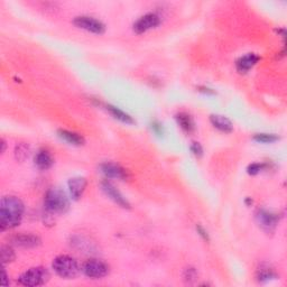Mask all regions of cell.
Masks as SVG:
<instances>
[{"label":"cell","instance_id":"obj_19","mask_svg":"<svg viewBox=\"0 0 287 287\" xmlns=\"http://www.w3.org/2000/svg\"><path fill=\"white\" fill-rule=\"evenodd\" d=\"M276 277H277V275L270 267H260L257 271V278L259 282H268Z\"/></svg>","mask_w":287,"mask_h":287},{"label":"cell","instance_id":"obj_29","mask_svg":"<svg viewBox=\"0 0 287 287\" xmlns=\"http://www.w3.org/2000/svg\"><path fill=\"white\" fill-rule=\"evenodd\" d=\"M7 278H8V277H7V272H6L5 270H2V281H1V284H2L3 286L9 285V283L7 282Z\"/></svg>","mask_w":287,"mask_h":287},{"label":"cell","instance_id":"obj_20","mask_svg":"<svg viewBox=\"0 0 287 287\" xmlns=\"http://www.w3.org/2000/svg\"><path fill=\"white\" fill-rule=\"evenodd\" d=\"M279 137L277 135H274V134H256L253 136V140L261 144H271L277 141Z\"/></svg>","mask_w":287,"mask_h":287},{"label":"cell","instance_id":"obj_7","mask_svg":"<svg viewBox=\"0 0 287 287\" xmlns=\"http://www.w3.org/2000/svg\"><path fill=\"white\" fill-rule=\"evenodd\" d=\"M161 24V18L155 13H148L146 15L141 16L134 24V31L137 34H143V33L152 30V28L157 27Z\"/></svg>","mask_w":287,"mask_h":287},{"label":"cell","instance_id":"obj_28","mask_svg":"<svg viewBox=\"0 0 287 287\" xmlns=\"http://www.w3.org/2000/svg\"><path fill=\"white\" fill-rule=\"evenodd\" d=\"M199 91H201L203 93H208V94H214V91L209 89V88H205V86H200Z\"/></svg>","mask_w":287,"mask_h":287},{"label":"cell","instance_id":"obj_24","mask_svg":"<svg viewBox=\"0 0 287 287\" xmlns=\"http://www.w3.org/2000/svg\"><path fill=\"white\" fill-rule=\"evenodd\" d=\"M151 128L152 132H154L157 136H162L164 135V127L161 122L158 121H152V125H151Z\"/></svg>","mask_w":287,"mask_h":287},{"label":"cell","instance_id":"obj_18","mask_svg":"<svg viewBox=\"0 0 287 287\" xmlns=\"http://www.w3.org/2000/svg\"><path fill=\"white\" fill-rule=\"evenodd\" d=\"M106 108H107V110L110 112V115L112 116V117H114L115 119H117V120L121 121L123 123H128V125H133V123H135V120H134L132 116L126 114L125 111L121 110V109H119L115 106H111V104H108Z\"/></svg>","mask_w":287,"mask_h":287},{"label":"cell","instance_id":"obj_27","mask_svg":"<svg viewBox=\"0 0 287 287\" xmlns=\"http://www.w3.org/2000/svg\"><path fill=\"white\" fill-rule=\"evenodd\" d=\"M197 230H198V234L201 236V237L204 239V240H206V241H209L210 240V237H209V235H208V232H206L205 230H204V228H202L201 226H198L197 227Z\"/></svg>","mask_w":287,"mask_h":287},{"label":"cell","instance_id":"obj_3","mask_svg":"<svg viewBox=\"0 0 287 287\" xmlns=\"http://www.w3.org/2000/svg\"><path fill=\"white\" fill-rule=\"evenodd\" d=\"M52 266L54 271L64 279H73L80 271L78 261L68 255L57 256L53 260Z\"/></svg>","mask_w":287,"mask_h":287},{"label":"cell","instance_id":"obj_11","mask_svg":"<svg viewBox=\"0 0 287 287\" xmlns=\"http://www.w3.org/2000/svg\"><path fill=\"white\" fill-rule=\"evenodd\" d=\"M259 61V56L255 53H248L246 55L239 57L236 62V68L240 73H246L250 68H253Z\"/></svg>","mask_w":287,"mask_h":287},{"label":"cell","instance_id":"obj_2","mask_svg":"<svg viewBox=\"0 0 287 287\" xmlns=\"http://www.w3.org/2000/svg\"><path fill=\"white\" fill-rule=\"evenodd\" d=\"M44 204L45 209L51 213H64L68 210L70 202L67 194L60 188H51L45 195Z\"/></svg>","mask_w":287,"mask_h":287},{"label":"cell","instance_id":"obj_17","mask_svg":"<svg viewBox=\"0 0 287 287\" xmlns=\"http://www.w3.org/2000/svg\"><path fill=\"white\" fill-rule=\"evenodd\" d=\"M176 120L179 126L181 127L184 132L192 133L195 129V123L193 121V118L186 112H180L176 115Z\"/></svg>","mask_w":287,"mask_h":287},{"label":"cell","instance_id":"obj_4","mask_svg":"<svg viewBox=\"0 0 287 287\" xmlns=\"http://www.w3.org/2000/svg\"><path fill=\"white\" fill-rule=\"evenodd\" d=\"M50 279V272L44 267H34L25 271L18 278V283L23 286L35 287L46 284Z\"/></svg>","mask_w":287,"mask_h":287},{"label":"cell","instance_id":"obj_12","mask_svg":"<svg viewBox=\"0 0 287 287\" xmlns=\"http://www.w3.org/2000/svg\"><path fill=\"white\" fill-rule=\"evenodd\" d=\"M12 241L14 245L23 247V248H33V247L38 246L41 243V239L35 235L21 234L14 236L12 238Z\"/></svg>","mask_w":287,"mask_h":287},{"label":"cell","instance_id":"obj_1","mask_svg":"<svg viewBox=\"0 0 287 287\" xmlns=\"http://www.w3.org/2000/svg\"><path fill=\"white\" fill-rule=\"evenodd\" d=\"M25 211L24 203L13 195L3 197L0 202V228L1 230L19 226Z\"/></svg>","mask_w":287,"mask_h":287},{"label":"cell","instance_id":"obj_21","mask_svg":"<svg viewBox=\"0 0 287 287\" xmlns=\"http://www.w3.org/2000/svg\"><path fill=\"white\" fill-rule=\"evenodd\" d=\"M30 147L26 144H19L15 148V156L18 161H25L30 155Z\"/></svg>","mask_w":287,"mask_h":287},{"label":"cell","instance_id":"obj_16","mask_svg":"<svg viewBox=\"0 0 287 287\" xmlns=\"http://www.w3.org/2000/svg\"><path fill=\"white\" fill-rule=\"evenodd\" d=\"M57 134H59V136L62 138V139L65 140L70 145H73V146H82V145L84 144V138L76 133L60 129L59 132H57Z\"/></svg>","mask_w":287,"mask_h":287},{"label":"cell","instance_id":"obj_14","mask_svg":"<svg viewBox=\"0 0 287 287\" xmlns=\"http://www.w3.org/2000/svg\"><path fill=\"white\" fill-rule=\"evenodd\" d=\"M210 121H211L214 128L219 129L220 132L231 133L232 130H234V125H232V122L229 120L227 117H224V116L211 115Z\"/></svg>","mask_w":287,"mask_h":287},{"label":"cell","instance_id":"obj_26","mask_svg":"<svg viewBox=\"0 0 287 287\" xmlns=\"http://www.w3.org/2000/svg\"><path fill=\"white\" fill-rule=\"evenodd\" d=\"M190 150L195 156H198V157H201L203 155V148L199 143H192Z\"/></svg>","mask_w":287,"mask_h":287},{"label":"cell","instance_id":"obj_10","mask_svg":"<svg viewBox=\"0 0 287 287\" xmlns=\"http://www.w3.org/2000/svg\"><path fill=\"white\" fill-rule=\"evenodd\" d=\"M256 219L258 221V223H259L264 229H266V230H271V229H274L278 224L279 217L278 214L261 209L258 210V212L256 214Z\"/></svg>","mask_w":287,"mask_h":287},{"label":"cell","instance_id":"obj_22","mask_svg":"<svg viewBox=\"0 0 287 287\" xmlns=\"http://www.w3.org/2000/svg\"><path fill=\"white\" fill-rule=\"evenodd\" d=\"M15 253L12 247L9 246H2L1 247V260L2 264H8L15 259Z\"/></svg>","mask_w":287,"mask_h":287},{"label":"cell","instance_id":"obj_15","mask_svg":"<svg viewBox=\"0 0 287 287\" xmlns=\"http://www.w3.org/2000/svg\"><path fill=\"white\" fill-rule=\"evenodd\" d=\"M53 164H54V159L52 157V155H51L47 151L42 150L36 154L35 165L37 166L39 169H43V170L49 169L52 167Z\"/></svg>","mask_w":287,"mask_h":287},{"label":"cell","instance_id":"obj_5","mask_svg":"<svg viewBox=\"0 0 287 287\" xmlns=\"http://www.w3.org/2000/svg\"><path fill=\"white\" fill-rule=\"evenodd\" d=\"M81 270L86 277L99 279L108 275L109 266L99 259H90L82 265Z\"/></svg>","mask_w":287,"mask_h":287},{"label":"cell","instance_id":"obj_9","mask_svg":"<svg viewBox=\"0 0 287 287\" xmlns=\"http://www.w3.org/2000/svg\"><path fill=\"white\" fill-rule=\"evenodd\" d=\"M100 169L102 174L108 179H118V180H126L128 179L127 170L122 169L120 165L115 164V163H103L100 165Z\"/></svg>","mask_w":287,"mask_h":287},{"label":"cell","instance_id":"obj_25","mask_svg":"<svg viewBox=\"0 0 287 287\" xmlns=\"http://www.w3.org/2000/svg\"><path fill=\"white\" fill-rule=\"evenodd\" d=\"M197 277H198V274H197V271H195L194 268H187V270H185V271H184L185 281L192 282V281H194V279Z\"/></svg>","mask_w":287,"mask_h":287},{"label":"cell","instance_id":"obj_6","mask_svg":"<svg viewBox=\"0 0 287 287\" xmlns=\"http://www.w3.org/2000/svg\"><path fill=\"white\" fill-rule=\"evenodd\" d=\"M73 24L76 27L93 33V34L101 35L106 31V26L102 21L90 16H78L73 19Z\"/></svg>","mask_w":287,"mask_h":287},{"label":"cell","instance_id":"obj_13","mask_svg":"<svg viewBox=\"0 0 287 287\" xmlns=\"http://www.w3.org/2000/svg\"><path fill=\"white\" fill-rule=\"evenodd\" d=\"M68 190H70L72 199L79 200L82 197L83 192L85 191L88 182H86L84 177L79 176V177H73V179H71L68 181Z\"/></svg>","mask_w":287,"mask_h":287},{"label":"cell","instance_id":"obj_8","mask_svg":"<svg viewBox=\"0 0 287 287\" xmlns=\"http://www.w3.org/2000/svg\"><path fill=\"white\" fill-rule=\"evenodd\" d=\"M101 188L104 192V194L107 195L109 199H111L115 203H117L119 206L125 209L130 208V203L127 201V199L111 183H109L108 181H103L101 183Z\"/></svg>","mask_w":287,"mask_h":287},{"label":"cell","instance_id":"obj_23","mask_svg":"<svg viewBox=\"0 0 287 287\" xmlns=\"http://www.w3.org/2000/svg\"><path fill=\"white\" fill-rule=\"evenodd\" d=\"M266 169V164H264V163H253V164H250L248 166V169H247V172L250 175H257L258 173H260L261 170H264Z\"/></svg>","mask_w":287,"mask_h":287}]
</instances>
